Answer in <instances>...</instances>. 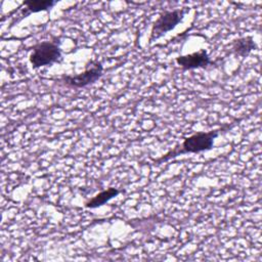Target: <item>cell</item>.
I'll list each match as a JSON object with an SVG mask.
<instances>
[{"label":"cell","mask_w":262,"mask_h":262,"mask_svg":"<svg viewBox=\"0 0 262 262\" xmlns=\"http://www.w3.org/2000/svg\"><path fill=\"white\" fill-rule=\"evenodd\" d=\"M183 14H184V11L182 9L164 11L163 13H161L152 26L150 41L159 38L163 34L174 29L176 25H178V23L182 19Z\"/></svg>","instance_id":"4"},{"label":"cell","mask_w":262,"mask_h":262,"mask_svg":"<svg viewBox=\"0 0 262 262\" xmlns=\"http://www.w3.org/2000/svg\"><path fill=\"white\" fill-rule=\"evenodd\" d=\"M176 62L183 70H193L199 68H206L212 63L208 53L205 50H200L186 55L176 57Z\"/></svg>","instance_id":"5"},{"label":"cell","mask_w":262,"mask_h":262,"mask_svg":"<svg viewBox=\"0 0 262 262\" xmlns=\"http://www.w3.org/2000/svg\"><path fill=\"white\" fill-rule=\"evenodd\" d=\"M255 48V43L252 37H243L236 39L232 43V51L239 56H247Z\"/></svg>","instance_id":"7"},{"label":"cell","mask_w":262,"mask_h":262,"mask_svg":"<svg viewBox=\"0 0 262 262\" xmlns=\"http://www.w3.org/2000/svg\"><path fill=\"white\" fill-rule=\"evenodd\" d=\"M119 193H120L119 189H117L115 187H108L107 189L100 191L99 193L94 195L92 199L87 201L85 203V207L86 208H91V209L92 208H97L99 206H102L103 204H105L106 202H108L111 199L118 195Z\"/></svg>","instance_id":"6"},{"label":"cell","mask_w":262,"mask_h":262,"mask_svg":"<svg viewBox=\"0 0 262 262\" xmlns=\"http://www.w3.org/2000/svg\"><path fill=\"white\" fill-rule=\"evenodd\" d=\"M60 49L54 42L44 41L36 44L30 54V61L33 68L49 66L60 58Z\"/></svg>","instance_id":"2"},{"label":"cell","mask_w":262,"mask_h":262,"mask_svg":"<svg viewBox=\"0 0 262 262\" xmlns=\"http://www.w3.org/2000/svg\"><path fill=\"white\" fill-rule=\"evenodd\" d=\"M233 125L234 124L228 125L226 127L219 128L216 130H211L209 132L194 133V134L186 137L183 140V142L181 143L180 147H176L173 150H170L165 156H163L162 158L157 160V162L160 163L163 161H167L171 158H175V157H177L179 155H183V154H190V152L195 154V152H200V151H204V150H209L213 147L214 139L219 135L220 131H226V130L230 129L231 127H233Z\"/></svg>","instance_id":"1"},{"label":"cell","mask_w":262,"mask_h":262,"mask_svg":"<svg viewBox=\"0 0 262 262\" xmlns=\"http://www.w3.org/2000/svg\"><path fill=\"white\" fill-rule=\"evenodd\" d=\"M55 4V1L51 0H30L25 1L24 5L27 7L29 12H39L51 8Z\"/></svg>","instance_id":"8"},{"label":"cell","mask_w":262,"mask_h":262,"mask_svg":"<svg viewBox=\"0 0 262 262\" xmlns=\"http://www.w3.org/2000/svg\"><path fill=\"white\" fill-rule=\"evenodd\" d=\"M102 70L103 68L101 66V62L97 60H92L90 61V66L87 67V69L83 73L72 76H62V81L64 82V84L71 87H86L90 84H93L101 77Z\"/></svg>","instance_id":"3"}]
</instances>
